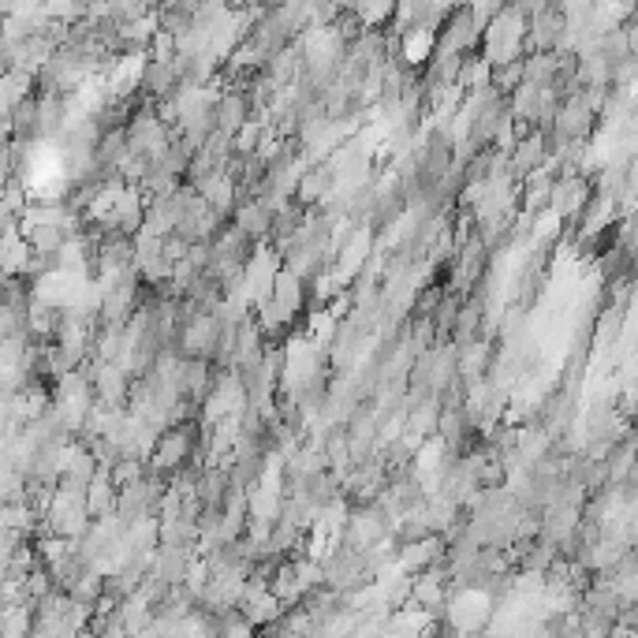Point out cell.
I'll return each instance as SVG.
<instances>
[{
    "mask_svg": "<svg viewBox=\"0 0 638 638\" xmlns=\"http://www.w3.org/2000/svg\"><path fill=\"white\" fill-rule=\"evenodd\" d=\"M482 52L478 57L486 60L489 68H508V64H519L523 57H527V20H523L519 12H515L512 4H504L501 12L489 20V26L482 30Z\"/></svg>",
    "mask_w": 638,
    "mask_h": 638,
    "instance_id": "1",
    "label": "cell"
},
{
    "mask_svg": "<svg viewBox=\"0 0 638 638\" xmlns=\"http://www.w3.org/2000/svg\"><path fill=\"white\" fill-rule=\"evenodd\" d=\"M545 157H549V150H545V135H541V131H527V135L515 138V146L508 154V172H512L515 187H519L530 172H541Z\"/></svg>",
    "mask_w": 638,
    "mask_h": 638,
    "instance_id": "2",
    "label": "cell"
},
{
    "mask_svg": "<svg viewBox=\"0 0 638 638\" xmlns=\"http://www.w3.org/2000/svg\"><path fill=\"white\" fill-rule=\"evenodd\" d=\"M30 243L20 229L0 232V277H23L26 261H30Z\"/></svg>",
    "mask_w": 638,
    "mask_h": 638,
    "instance_id": "3",
    "label": "cell"
},
{
    "mask_svg": "<svg viewBox=\"0 0 638 638\" xmlns=\"http://www.w3.org/2000/svg\"><path fill=\"white\" fill-rule=\"evenodd\" d=\"M273 303L295 321V314L307 307V284H303L299 277L287 273V269H281V273H277V281H273Z\"/></svg>",
    "mask_w": 638,
    "mask_h": 638,
    "instance_id": "4",
    "label": "cell"
}]
</instances>
